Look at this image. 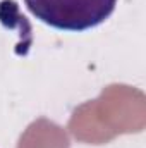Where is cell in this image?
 Instances as JSON below:
<instances>
[{
    "label": "cell",
    "mask_w": 146,
    "mask_h": 148,
    "mask_svg": "<svg viewBox=\"0 0 146 148\" xmlns=\"http://www.w3.org/2000/svg\"><path fill=\"white\" fill-rule=\"evenodd\" d=\"M41 23L62 31H86L105 23L117 0H24Z\"/></svg>",
    "instance_id": "obj_1"
}]
</instances>
